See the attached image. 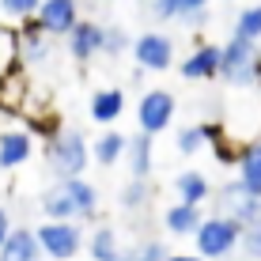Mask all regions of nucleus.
<instances>
[{
  "mask_svg": "<svg viewBox=\"0 0 261 261\" xmlns=\"http://www.w3.org/2000/svg\"><path fill=\"white\" fill-rule=\"evenodd\" d=\"M38 208L46 220H95L98 216V190L84 174L57 178V186L42 190Z\"/></svg>",
  "mask_w": 261,
  "mask_h": 261,
  "instance_id": "nucleus-1",
  "label": "nucleus"
},
{
  "mask_svg": "<svg viewBox=\"0 0 261 261\" xmlns=\"http://www.w3.org/2000/svg\"><path fill=\"white\" fill-rule=\"evenodd\" d=\"M91 144L80 129H49L46 140V167L57 178H76L91 167Z\"/></svg>",
  "mask_w": 261,
  "mask_h": 261,
  "instance_id": "nucleus-2",
  "label": "nucleus"
},
{
  "mask_svg": "<svg viewBox=\"0 0 261 261\" xmlns=\"http://www.w3.org/2000/svg\"><path fill=\"white\" fill-rule=\"evenodd\" d=\"M220 76L231 87L261 84V42H246L239 34H231L220 46Z\"/></svg>",
  "mask_w": 261,
  "mask_h": 261,
  "instance_id": "nucleus-3",
  "label": "nucleus"
},
{
  "mask_svg": "<svg viewBox=\"0 0 261 261\" xmlns=\"http://www.w3.org/2000/svg\"><path fill=\"white\" fill-rule=\"evenodd\" d=\"M242 242V223H235L231 216H204V223L193 235V250L208 261H223L227 254H235Z\"/></svg>",
  "mask_w": 261,
  "mask_h": 261,
  "instance_id": "nucleus-4",
  "label": "nucleus"
},
{
  "mask_svg": "<svg viewBox=\"0 0 261 261\" xmlns=\"http://www.w3.org/2000/svg\"><path fill=\"white\" fill-rule=\"evenodd\" d=\"M34 235L42 242V254L49 261H72L84 250V231H80V220H46L34 227Z\"/></svg>",
  "mask_w": 261,
  "mask_h": 261,
  "instance_id": "nucleus-5",
  "label": "nucleus"
},
{
  "mask_svg": "<svg viewBox=\"0 0 261 261\" xmlns=\"http://www.w3.org/2000/svg\"><path fill=\"white\" fill-rule=\"evenodd\" d=\"M212 201H216V212L231 216V220L242 223V227L261 220V193H254L242 178H231V182H223L220 190H212Z\"/></svg>",
  "mask_w": 261,
  "mask_h": 261,
  "instance_id": "nucleus-6",
  "label": "nucleus"
},
{
  "mask_svg": "<svg viewBox=\"0 0 261 261\" xmlns=\"http://www.w3.org/2000/svg\"><path fill=\"white\" fill-rule=\"evenodd\" d=\"M133 61L144 72H167L174 68V38L163 31H144L133 38Z\"/></svg>",
  "mask_w": 261,
  "mask_h": 261,
  "instance_id": "nucleus-7",
  "label": "nucleus"
},
{
  "mask_svg": "<svg viewBox=\"0 0 261 261\" xmlns=\"http://www.w3.org/2000/svg\"><path fill=\"white\" fill-rule=\"evenodd\" d=\"M174 110H178L174 95H170L167 87H151L137 102V125L144 133H151V137H159V133H167V125L174 121Z\"/></svg>",
  "mask_w": 261,
  "mask_h": 261,
  "instance_id": "nucleus-8",
  "label": "nucleus"
},
{
  "mask_svg": "<svg viewBox=\"0 0 261 261\" xmlns=\"http://www.w3.org/2000/svg\"><path fill=\"white\" fill-rule=\"evenodd\" d=\"M15 53H19V61L27 68H42L53 61V34L42 31L38 23H23L19 27V46H15Z\"/></svg>",
  "mask_w": 261,
  "mask_h": 261,
  "instance_id": "nucleus-9",
  "label": "nucleus"
},
{
  "mask_svg": "<svg viewBox=\"0 0 261 261\" xmlns=\"http://www.w3.org/2000/svg\"><path fill=\"white\" fill-rule=\"evenodd\" d=\"M34 23L49 31L53 38H68V31L80 23V0H42Z\"/></svg>",
  "mask_w": 261,
  "mask_h": 261,
  "instance_id": "nucleus-10",
  "label": "nucleus"
},
{
  "mask_svg": "<svg viewBox=\"0 0 261 261\" xmlns=\"http://www.w3.org/2000/svg\"><path fill=\"white\" fill-rule=\"evenodd\" d=\"M102 31H106V27H98L95 19H80L76 27H72V31H68V53H72V61H80V65L95 61L98 53H102Z\"/></svg>",
  "mask_w": 261,
  "mask_h": 261,
  "instance_id": "nucleus-11",
  "label": "nucleus"
},
{
  "mask_svg": "<svg viewBox=\"0 0 261 261\" xmlns=\"http://www.w3.org/2000/svg\"><path fill=\"white\" fill-rule=\"evenodd\" d=\"M178 72H182V80H216L220 76V46H212V42H201L190 57L178 65Z\"/></svg>",
  "mask_w": 261,
  "mask_h": 261,
  "instance_id": "nucleus-12",
  "label": "nucleus"
},
{
  "mask_svg": "<svg viewBox=\"0 0 261 261\" xmlns=\"http://www.w3.org/2000/svg\"><path fill=\"white\" fill-rule=\"evenodd\" d=\"M34 155V137L27 129H4L0 133V170H15Z\"/></svg>",
  "mask_w": 261,
  "mask_h": 261,
  "instance_id": "nucleus-13",
  "label": "nucleus"
},
{
  "mask_svg": "<svg viewBox=\"0 0 261 261\" xmlns=\"http://www.w3.org/2000/svg\"><path fill=\"white\" fill-rule=\"evenodd\" d=\"M201 223H204L201 204H190V201H178V204H170V208L163 212V227L170 231V235H178V239H193Z\"/></svg>",
  "mask_w": 261,
  "mask_h": 261,
  "instance_id": "nucleus-14",
  "label": "nucleus"
},
{
  "mask_svg": "<svg viewBox=\"0 0 261 261\" xmlns=\"http://www.w3.org/2000/svg\"><path fill=\"white\" fill-rule=\"evenodd\" d=\"M42 242L31 227H12V235L0 242V261H38Z\"/></svg>",
  "mask_w": 261,
  "mask_h": 261,
  "instance_id": "nucleus-15",
  "label": "nucleus"
},
{
  "mask_svg": "<svg viewBox=\"0 0 261 261\" xmlns=\"http://www.w3.org/2000/svg\"><path fill=\"white\" fill-rule=\"evenodd\" d=\"M87 114H91L95 125H114L125 114V91H118V87H98L91 95V102H87Z\"/></svg>",
  "mask_w": 261,
  "mask_h": 261,
  "instance_id": "nucleus-16",
  "label": "nucleus"
},
{
  "mask_svg": "<svg viewBox=\"0 0 261 261\" xmlns=\"http://www.w3.org/2000/svg\"><path fill=\"white\" fill-rule=\"evenodd\" d=\"M151 133H133L129 137V148H125V163H129V174H137V178H148L151 174V167H155V155H151Z\"/></svg>",
  "mask_w": 261,
  "mask_h": 261,
  "instance_id": "nucleus-17",
  "label": "nucleus"
},
{
  "mask_svg": "<svg viewBox=\"0 0 261 261\" xmlns=\"http://www.w3.org/2000/svg\"><path fill=\"white\" fill-rule=\"evenodd\" d=\"M174 193H178V201L204 204V201H212V182L201 170H182V174L174 178Z\"/></svg>",
  "mask_w": 261,
  "mask_h": 261,
  "instance_id": "nucleus-18",
  "label": "nucleus"
},
{
  "mask_svg": "<svg viewBox=\"0 0 261 261\" xmlns=\"http://www.w3.org/2000/svg\"><path fill=\"white\" fill-rule=\"evenodd\" d=\"M125 148H129V137L106 129V133H98V140L91 144V159L98 167H114L118 159H125Z\"/></svg>",
  "mask_w": 261,
  "mask_h": 261,
  "instance_id": "nucleus-19",
  "label": "nucleus"
},
{
  "mask_svg": "<svg viewBox=\"0 0 261 261\" xmlns=\"http://www.w3.org/2000/svg\"><path fill=\"white\" fill-rule=\"evenodd\" d=\"M87 254H91V261H121L118 231L114 227H95L91 239H87Z\"/></svg>",
  "mask_w": 261,
  "mask_h": 261,
  "instance_id": "nucleus-20",
  "label": "nucleus"
},
{
  "mask_svg": "<svg viewBox=\"0 0 261 261\" xmlns=\"http://www.w3.org/2000/svg\"><path fill=\"white\" fill-rule=\"evenodd\" d=\"M239 178L250 186L254 193H261V140H254V144H246V148L239 151Z\"/></svg>",
  "mask_w": 261,
  "mask_h": 261,
  "instance_id": "nucleus-21",
  "label": "nucleus"
},
{
  "mask_svg": "<svg viewBox=\"0 0 261 261\" xmlns=\"http://www.w3.org/2000/svg\"><path fill=\"white\" fill-rule=\"evenodd\" d=\"M118 201H121V208H125V212H140L144 204L151 201V186H148V178H137V174H129V182L121 186Z\"/></svg>",
  "mask_w": 261,
  "mask_h": 261,
  "instance_id": "nucleus-22",
  "label": "nucleus"
},
{
  "mask_svg": "<svg viewBox=\"0 0 261 261\" xmlns=\"http://www.w3.org/2000/svg\"><path fill=\"white\" fill-rule=\"evenodd\" d=\"M174 144H178V155H201V151L212 144L208 140V125H186V129H178Z\"/></svg>",
  "mask_w": 261,
  "mask_h": 261,
  "instance_id": "nucleus-23",
  "label": "nucleus"
},
{
  "mask_svg": "<svg viewBox=\"0 0 261 261\" xmlns=\"http://www.w3.org/2000/svg\"><path fill=\"white\" fill-rule=\"evenodd\" d=\"M38 8H42V0H0V19L23 27L38 15Z\"/></svg>",
  "mask_w": 261,
  "mask_h": 261,
  "instance_id": "nucleus-24",
  "label": "nucleus"
},
{
  "mask_svg": "<svg viewBox=\"0 0 261 261\" xmlns=\"http://www.w3.org/2000/svg\"><path fill=\"white\" fill-rule=\"evenodd\" d=\"M231 34H239V38H246V42H261V4L242 8L239 19H235V31H231Z\"/></svg>",
  "mask_w": 261,
  "mask_h": 261,
  "instance_id": "nucleus-25",
  "label": "nucleus"
},
{
  "mask_svg": "<svg viewBox=\"0 0 261 261\" xmlns=\"http://www.w3.org/2000/svg\"><path fill=\"white\" fill-rule=\"evenodd\" d=\"M167 257H170V250L155 239H144L133 250H121V261H167Z\"/></svg>",
  "mask_w": 261,
  "mask_h": 261,
  "instance_id": "nucleus-26",
  "label": "nucleus"
},
{
  "mask_svg": "<svg viewBox=\"0 0 261 261\" xmlns=\"http://www.w3.org/2000/svg\"><path fill=\"white\" fill-rule=\"evenodd\" d=\"M208 4L212 0H178V19H182L186 27H204L208 23Z\"/></svg>",
  "mask_w": 261,
  "mask_h": 261,
  "instance_id": "nucleus-27",
  "label": "nucleus"
},
{
  "mask_svg": "<svg viewBox=\"0 0 261 261\" xmlns=\"http://www.w3.org/2000/svg\"><path fill=\"white\" fill-rule=\"evenodd\" d=\"M239 250H242V257H246V261H261V220H254V223L242 227Z\"/></svg>",
  "mask_w": 261,
  "mask_h": 261,
  "instance_id": "nucleus-28",
  "label": "nucleus"
},
{
  "mask_svg": "<svg viewBox=\"0 0 261 261\" xmlns=\"http://www.w3.org/2000/svg\"><path fill=\"white\" fill-rule=\"evenodd\" d=\"M125 49H133V38L121 31V27H106L102 31V53L106 57H121Z\"/></svg>",
  "mask_w": 261,
  "mask_h": 261,
  "instance_id": "nucleus-29",
  "label": "nucleus"
},
{
  "mask_svg": "<svg viewBox=\"0 0 261 261\" xmlns=\"http://www.w3.org/2000/svg\"><path fill=\"white\" fill-rule=\"evenodd\" d=\"M15 46H19V31H15L12 38H8L4 31H0V76L8 72V65H12V57H19V53H15Z\"/></svg>",
  "mask_w": 261,
  "mask_h": 261,
  "instance_id": "nucleus-30",
  "label": "nucleus"
},
{
  "mask_svg": "<svg viewBox=\"0 0 261 261\" xmlns=\"http://www.w3.org/2000/svg\"><path fill=\"white\" fill-rule=\"evenodd\" d=\"M178 12H182V8H178V0H151V15H155L159 23H174Z\"/></svg>",
  "mask_w": 261,
  "mask_h": 261,
  "instance_id": "nucleus-31",
  "label": "nucleus"
},
{
  "mask_svg": "<svg viewBox=\"0 0 261 261\" xmlns=\"http://www.w3.org/2000/svg\"><path fill=\"white\" fill-rule=\"evenodd\" d=\"M8 235H12V216H8V208H0V242Z\"/></svg>",
  "mask_w": 261,
  "mask_h": 261,
  "instance_id": "nucleus-32",
  "label": "nucleus"
},
{
  "mask_svg": "<svg viewBox=\"0 0 261 261\" xmlns=\"http://www.w3.org/2000/svg\"><path fill=\"white\" fill-rule=\"evenodd\" d=\"M167 261H208V257H201V254L193 250V254H170Z\"/></svg>",
  "mask_w": 261,
  "mask_h": 261,
  "instance_id": "nucleus-33",
  "label": "nucleus"
},
{
  "mask_svg": "<svg viewBox=\"0 0 261 261\" xmlns=\"http://www.w3.org/2000/svg\"><path fill=\"white\" fill-rule=\"evenodd\" d=\"M223 261H227V257H223Z\"/></svg>",
  "mask_w": 261,
  "mask_h": 261,
  "instance_id": "nucleus-34",
  "label": "nucleus"
}]
</instances>
